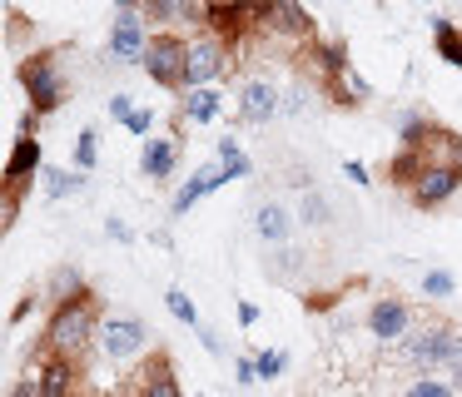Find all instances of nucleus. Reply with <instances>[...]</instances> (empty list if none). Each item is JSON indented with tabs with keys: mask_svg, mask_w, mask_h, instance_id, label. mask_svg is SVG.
Masks as SVG:
<instances>
[{
	"mask_svg": "<svg viewBox=\"0 0 462 397\" xmlns=\"http://www.w3.org/2000/svg\"><path fill=\"white\" fill-rule=\"evenodd\" d=\"M100 308H95V298L90 303H70V308H55L51 313V323H45V337H41V347L45 353H55V357H80V353H90V343H100Z\"/></svg>",
	"mask_w": 462,
	"mask_h": 397,
	"instance_id": "f257e3e1",
	"label": "nucleus"
},
{
	"mask_svg": "<svg viewBox=\"0 0 462 397\" xmlns=\"http://www.w3.org/2000/svg\"><path fill=\"white\" fill-rule=\"evenodd\" d=\"M234 69V45L214 30H194L189 35V75L184 89H214V79H224Z\"/></svg>",
	"mask_w": 462,
	"mask_h": 397,
	"instance_id": "f03ea898",
	"label": "nucleus"
},
{
	"mask_svg": "<svg viewBox=\"0 0 462 397\" xmlns=\"http://www.w3.org/2000/svg\"><path fill=\"white\" fill-rule=\"evenodd\" d=\"M150 40H154V30L144 20V5H115V25L105 35V50H110L115 65H144Z\"/></svg>",
	"mask_w": 462,
	"mask_h": 397,
	"instance_id": "7ed1b4c3",
	"label": "nucleus"
},
{
	"mask_svg": "<svg viewBox=\"0 0 462 397\" xmlns=\"http://www.w3.org/2000/svg\"><path fill=\"white\" fill-rule=\"evenodd\" d=\"M21 85H25V99H31L35 115H51V109L65 105L70 85H65L60 65H55V50H41V55H25L21 65Z\"/></svg>",
	"mask_w": 462,
	"mask_h": 397,
	"instance_id": "20e7f679",
	"label": "nucleus"
},
{
	"mask_svg": "<svg viewBox=\"0 0 462 397\" xmlns=\"http://www.w3.org/2000/svg\"><path fill=\"white\" fill-rule=\"evenodd\" d=\"M144 75L160 89H180L184 95V75H189V40L174 30H154L150 55H144Z\"/></svg>",
	"mask_w": 462,
	"mask_h": 397,
	"instance_id": "39448f33",
	"label": "nucleus"
},
{
	"mask_svg": "<svg viewBox=\"0 0 462 397\" xmlns=\"http://www.w3.org/2000/svg\"><path fill=\"white\" fill-rule=\"evenodd\" d=\"M249 169H254L249 159H239V164H209V169H199V174H189V179H184V189L174 194L170 214H174V218H184V214H189V208L199 204L204 194H214V189H224L229 179H244Z\"/></svg>",
	"mask_w": 462,
	"mask_h": 397,
	"instance_id": "423d86ee",
	"label": "nucleus"
},
{
	"mask_svg": "<svg viewBox=\"0 0 462 397\" xmlns=\"http://www.w3.org/2000/svg\"><path fill=\"white\" fill-rule=\"evenodd\" d=\"M452 337H457V328H448V323H428L422 333H408V337H402V363H418V367H448Z\"/></svg>",
	"mask_w": 462,
	"mask_h": 397,
	"instance_id": "0eeeda50",
	"label": "nucleus"
},
{
	"mask_svg": "<svg viewBox=\"0 0 462 397\" xmlns=\"http://www.w3.org/2000/svg\"><path fill=\"white\" fill-rule=\"evenodd\" d=\"M100 347H105V357H115V363H130L134 353L150 347V328H144V318H105L100 323Z\"/></svg>",
	"mask_w": 462,
	"mask_h": 397,
	"instance_id": "6e6552de",
	"label": "nucleus"
},
{
	"mask_svg": "<svg viewBox=\"0 0 462 397\" xmlns=\"http://www.w3.org/2000/svg\"><path fill=\"white\" fill-rule=\"evenodd\" d=\"M368 333L378 337V343H402V337L412 333V308L402 303V298H378V303L368 308Z\"/></svg>",
	"mask_w": 462,
	"mask_h": 397,
	"instance_id": "1a4fd4ad",
	"label": "nucleus"
},
{
	"mask_svg": "<svg viewBox=\"0 0 462 397\" xmlns=\"http://www.w3.org/2000/svg\"><path fill=\"white\" fill-rule=\"evenodd\" d=\"M273 115H279V89H273V79H244V89H239V125L263 129Z\"/></svg>",
	"mask_w": 462,
	"mask_h": 397,
	"instance_id": "9d476101",
	"label": "nucleus"
},
{
	"mask_svg": "<svg viewBox=\"0 0 462 397\" xmlns=\"http://www.w3.org/2000/svg\"><path fill=\"white\" fill-rule=\"evenodd\" d=\"M462 189V174L457 169H432L428 164V174L418 179V184L408 189V198H412V208H442L452 194Z\"/></svg>",
	"mask_w": 462,
	"mask_h": 397,
	"instance_id": "9b49d317",
	"label": "nucleus"
},
{
	"mask_svg": "<svg viewBox=\"0 0 462 397\" xmlns=\"http://www.w3.org/2000/svg\"><path fill=\"white\" fill-rule=\"evenodd\" d=\"M254 228H259V238L263 244H273V248H283L293 238V214L283 204H273V198H263L259 208H254Z\"/></svg>",
	"mask_w": 462,
	"mask_h": 397,
	"instance_id": "f8f14e48",
	"label": "nucleus"
},
{
	"mask_svg": "<svg viewBox=\"0 0 462 397\" xmlns=\"http://www.w3.org/2000/svg\"><path fill=\"white\" fill-rule=\"evenodd\" d=\"M41 139H15V149H11V159H5V189H21V184H31V174H41Z\"/></svg>",
	"mask_w": 462,
	"mask_h": 397,
	"instance_id": "ddd939ff",
	"label": "nucleus"
},
{
	"mask_svg": "<svg viewBox=\"0 0 462 397\" xmlns=\"http://www.w3.org/2000/svg\"><path fill=\"white\" fill-rule=\"evenodd\" d=\"M422 159H428L432 169H457L462 174V134H452V129H432V139L422 144Z\"/></svg>",
	"mask_w": 462,
	"mask_h": 397,
	"instance_id": "4468645a",
	"label": "nucleus"
},
{
	"mask_svg": "<svg viewBox=\"0 0 462 397\" xmlns=\"http://www.w3.org/2000/svg\"><path fill=\"white\" fill-rule=\"evenodd\" d=\"M219 109H224L219 89H184L180 95V119H189V125H209V119H219Z\"/></svg>",
	"mask_w": 462,
	"mask_h": 397,
	"instance_id": "2eb2a0df",
	"label": "nucleus"
},
{
	"mask_svg": "<svg viewBox=\"0 0 462 397\" xmlns=\"http://www.w3.org/2000/svg\"><path fill=\"white\" fill-rule=\"evenodd\" d=\"M41 392L45 397H75V357H45L41 367Z\"/></svg>",
	"mask_w": 462,
	"mask_h": 397,
	"instance_id": "dca6fc26",
	"label": "nucleus"
},
{
	"mask_svg": "<svg viewBox=\"0 0 462 397\" xmlns=\"http://www.w3.org/2000/svg\"><path fill=\"white\" fill-rule=\"evenodd\" d=\"M90 283L80 278V268H55L51 278V303L55 308H70V303H90Z\"/></svg>",
	"mask_w": 462,
	"mask_h": 397,
	"instance_id": "f3484780",
	"label": "nucleus"
},
{
	"mask_svg": "<svg viewBox=\"0 0 462 397\" xmlns=\"http://www.w3.org/2000/svg\"><path fill=\"white\" fill-rule=\"evenodd\" d=\"M140 169H144V179H170L174 169H180V144H174V139H150Z\"/></svg>",
	"mask_w": 462,
	"mask_h": 397,
	"instance_id": "a211bd4d",
	"label": "nucleus"
},
{
	"mask_svg": "<svg viewBox=\"0 0 462 397\" xmlns=\"http://www.w3.org/2000/svg\"><path fill=\"white\" fill-rule=\"evenodd\" d=\"M263 25L289 30V35H299V40H313V15H309V10H299V5H269V10H263Z\"/></svg>",
	"mask_w": 462,
	"mask_h": 397,
	"instance_id": "6ab92c4d",
	"label": "nucleus"
},
{
	"mask_svg": "<svg viewBox=\"0 0 462 397\" xmlns=\"http://www.w3.org/2000/svg\"><path fill=\"white\" fill-rule=\"evenodd\" d=\"M393 129H398L402 149H422V144L432 139V129H438V125H432V119L422 115V109H402V115H398V125H393Z\"/></svg>",
	"mask_w": 462,
	"mask_h": 397,
	"instance_id": "aec40b11",
	"label": "nucleus"
},
{
	"mask_svg": "<svg viewBox=\"0 0 462 397\" xmlns=\"http://www.w3.org/2000/svg\"><path fill=\"white\" fill-rule=\"evenodd\" d=\"M313 60H319V69L328 75V85L353 69L348 65V45H343V40H313Z\"/></svg>",
	"mask_w": 462,
	"mask_h": 397,
	"instance_id": "412c9836",
	"label": "nucleus"
},
{
	"mask_svg": "<svg viewBox=\"0 0 462 397\" xmlns=\"http://www.w3.org/2000/svg\"><path fill=\"white\" fill-rule=\"evenodd\" d=\"M428 25H432V35H438V40H432V45H438V55L448 60V65H457V69H462V30L452 25L448 15H432Z\"/></svg>",
	"mask_w": 462,
	"mask_h": 397,
	"instance_id": "4be33fe9",
	"label": "nucleus"
},
{
	"mask_svg": "<svg viewBox=\"0 0 462 397\" xmlns=\"http://www.w3.org/2000/svg\"><path fill=\"white\" fill-rule=\"evenodd\" d=\"M388 174H393V184H398V189H412L422 174H428V159H422V149H398V159H393Z\"/></svg>",
	"mask_w": 462,
	"mask_h": 397,
	"instance_id": "5701e85b",
	"label": "nucleus"
},
{
	"mask_svg": "<svg viewBox=\"0 0 462 397\" xmlns=\"http://www.w3.org/2000/svg\"><path fill=\"white\" fill-rule=\"evenodd\" d=\"M41 179H45V198H70V194H80V189H85L80 169H51V164H45Z\"/></svg>",
	"mask_w": 462,
	"mask_h": 397,
	"instance_id": "b1692460",
	"label": "nucleus"
},
{
	"mask_svg": "<svg viewBox=\"0 0 462 397\" xmlns=\"http://www.w3.org/2000/svg\"><path fill=\"white\" fill-rule=\"evenodd\" d=\"M140 397H184V387L174 383L170 363H154L150 373H144V383H140Z\"/></svg>",
	"mask_w": 462,
	"mask_h": 397,
	"instance_id": "393cba45",
	"label": "nucleus"
},
{
	"mask_svg": "<svg viewBox=\"0 0 462 397\" xmlns=\"http://www.w3.org/2000/svg\"><path fill=\"white\" fill-rule=\"evenodd\" d=\"M368 79L358 75V69H348V75H338L333 79V99H338V105H368Z\"/></svg>",
	"mask_w": 462,
	"mask_h": 397,
	"instance_id": "a878e982",
	"label": "nucleus"
},
{
	"mask_svg": "<svg viewBox=\"0 0 462 397\" xmlns=\"http://www.w3.org/2000/svg\"><path fill=\"white\" fill-rule=\"evenodd\" d=\"M254 373H259V383L283 377L289 373V353H283V347H263V353H254Z\"/></svg>",
	"mask_w": 462,
	"mask_h": 397,
	"instance_id": "bb28decb",
	"label": "nucleus"
},
{
	"mask_svg": "<svg viewBox=\"0 0 462 397\" xmlns=\"http://www.w3.org/2000/svg\"><path fill=\"white\" fill-rule=\"evenodd\" d=\"M418 288H422L428 298H452V293H457V278H452L448 268H422Z\"/></svg>",
	"mask_w": 462,
	"mask_h": 397,
	"instance_id": "cd10ccee",
	"label": "nucleus"
},
{
	"mask_svg": "<svg viewBox=\"0 0 462 397\" xmlns=\"http://www.w3.org/2000/svg\"><path fill=\"white\" fill-rule=\"evenodd\" d=\"M164 308H170V313L180 318L184 328H204V323H199V308H194V298L184 293V288H170V293H164Z\"/></svg>",
	"mask_w": 462,
	"mask_h": 397,
	"instance_id": "c85d7f7f",
	"label": "nucleus"
},
{
	"mask_svg": "<svg viewBox=\"0 0 462 397\" xmlns=\"http://www.w3.org/2000/svg\"><path fill=\"white\" fill-rule=\"evenodd\" d=\"M95 164H100V139H95V129H80V139H75V169L90 174Z\"/></svg>",
	"mask_w": 462,
	"mask_h": 397,
	"instance_id": "c756f323",
	"label": "nucleus"
},
{
	"mask_svg": "<svg viewBox=\"0 0 462 397\" xmlns=\"http://www.w3.org/2000/svg\"><path fill=\"white\" fill-rule=\"evenodd\" d=\"M144 20L150 25H174V20H184V10L174 0H144Z\"/></svg>",
	"mask_w": 462,
	"mask_h": 397,
	"instance_id": "7c9ffc66",
	"label": "nucleus"
},
{
	"mask_svg": "<svg viewBox=\"0 0 462 397\" xmlns=\"http://www.w3.org/2000/svg\"><path fill=\"white\" fill-rule=\"evenodd\" d=\"M402 397H457V392H452L442 377H418V383H408V392H402Z\"/></svg>",
	"mask_w": 462,
	"mask_h": 397,
	"instance_id": "2f4dec72",
	"label": "nucleus"
},
{
	"mask_svg": "<svg viewBox=\"0 0 462 397\" xmlns=\"http://www.w3.org/2000/svg\"><path fill=\"white\" fill-rule=\"evenodd\" d=\"M15 218H21V189H5V198H0V228L11 234Z\"/></svg>",
	"mask_w": 462,
	"mask_h": 397,
	"instance_id": "473e14b6",
	"label": "nucleus"
},
{
	"mask_svg": "<svg viewBox=\"0 0 462 397\" xmlns=\"http://www.w3.org/2000/svg\"><path fill=\"white\" fill-rule=\"evenodd\" d=\"M299 214H303V224H328V218H333V208L323 204L319 194H309V198H303V208H299Z\"/></svg>",
	"mask_w": 462,
	"mask_h": 397,
	"instance_id": "72a5a7b5",
	"label": "nucleus"
},
{
	"mask_svg": "<svg viewBox=\"0 0 462 397\" xmlns=\"http://www.w3.org/2000/svg\"><path fill=\"white\" fill-rule=\"evenodd\" d=\"M125 129H130V134H140V139H144V134H150V129H154V109H144V105H140V109H134L130 119H125Z\"/></svg>",
	"mask_w": 462,
	"mask_h": 397,
	"instance_id": "f704fd0d",
	"label": "nucleus"
},
{
	"mask_svg": "<svg viewBox=\"0 0 462 397\" xmlns=\"http://www.w3.org/2000/svg\"><path fill=\"white\" fill-rule=\"evenodd\" d=\"M105 234H110V238H115V244H134V234H130V224H125V218H120V214H110V218H105Z\"/></svg>",
	"mask_w": 462,
	"mask_h": 397,
	"instance_id": "c9c22d12",
	"label": "nucleus"
},
{
	"mask_svg": "<svg viewBox=\"0 0 462 397\" xmlns=\"http://www.w3.org/2000/svg\"><path fill=\"white\" fill-rule=\"evenodd\" d=\"M234 383H239V387L259 383V373H254V353L249 357H234Z\"/></svg>",
	"mask_w": 462,
	"mask_h": 397,
	"instance_id": "e433bc0d",
	"label": "nucleus"
},
{
	"mask_svg": "<svg viewBox=\"0 0 462 397\" xmlns=\"http://www.w3.org/2000/svg\"><path fill=\"white\" fill-rule=\"evenodd\" d=\"M11 397H45V392H41V377H31V373L15 377V383H11Z\"/></svg>",
	"mask_w": 462,
	"mask_h": 397,
	"instance_id": "4c0bfd02",
	"label": "nucleus"
},
{
	"mask_svg": "<svg viewBox=\"0 0 462 397\" xmlns=\"http://www.w3.org/2000/svg\"><path fill=\"white\" fill-rule=\"evenodd\" d=\"M134 109H140V105H134L130 95H115V99H110V119H120V125H125V119L134 115Z\"/></svg>",
	"mask_w": 462,
	"mask_h": 397,
	"instance_id": "58836bf2",
	"label": "nucleus"
},
{
	"mask_svg": "<svg viewBox=\"0 0 462 397\" xmlns=\"http://www.w3.org/2000/svg\"><path fill=\"white\" fill-rule=\"evenodd\" d=\"M234 318H239V328H254V323H259V303H249V298H239V308H234Z\"/></svg>",
	"mask_w": 462,
	"mask_h": 397,
	"instance_id": "ea45409f",
	"label": "nucleus"
},
{
	"mask_svg": "<svg viewBox=\"0 0 462 397\" xmlns=\"http://www.w3.org/2000/svg\"><path fill=\"white\" fill-rule=\"evenodd\" d=\"M31 313H35V298H31V293H25V298H21V303H15V308H11V328H21V323H25V318H31Z\"/></svg>",
	"mask_w": 462,
	"mask_h": 397,
	"instance_id": "a19ab883",
	"label": "nucleus"
},
{
	"mask_svg": "<svg viewBox=\"0 0 462 397\" xmlns=\"http://www.w3.org/2000/svg\"><path fill=\"white\" fill-rule=\"evenodd\" d=\"M194 333H199V343L209 347V353H219V357H224V343H219V333H214V328H194Z\"/></svg>",
	"mask_w": 462,
	"mask_h": 397,
	"instance_id": "79ce46f5",
	"label": "nucleus"
},
{
	"mask_svg": "<svg viewBox=\"0 0 462 397\" xmlns=\"http://www.w3.org/2000/svg\"><path fill=\"white\" fill-rule=\"evenodd\" d=\"M343 174H348V179H353V184H368V169H363V164H358V159H348V164H343Z\"/></svg>",
	"mask_w": 462,
	"mask_h": 397,
	"instance_id": "37998d69",
	"label": "nucleus"
},
{
	"mask_svg": "<svg viewBox=\"0 0 462 397\" xmlns=\"http://www.w3.org/2000/svg\"><path fill=\"white\" fill-rule=\"evenodd\" d=\"M303 109V89H289V99H283V115H299Z\"/></svg>",
	"mask_w": 462,
	"mask_h": 397,
	"instance_id": "c03bdc74",
	"label": "nucleus"
},
{
	"mask_svg": "<svg viewBox=\"0 0 462 397\" xmlns=\"http://www.w3.org/2000/svg\"><path fill=\"white\" fill-rule=\"evenodd\" d=\"M150 244H154V248H174V238L164 234V228H154V234H150Z\"/></svg>",
	"mask_w": 462,
	"mask_h": 397,
	"instance_id": "a18cd8bd",
	"label": "nucleus"
}]
</instances>
